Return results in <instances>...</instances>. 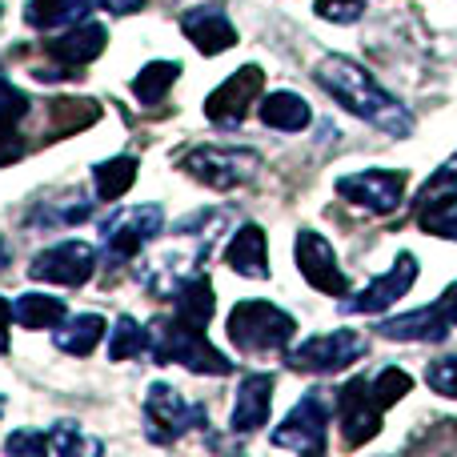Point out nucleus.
<instances>
[{
	"instance_id": "nucleus-1",
	"label": "nucleus",
	"mask_w": 457,
	"mask_h": 457,
	"mask_svg": "<svg viewBox=\"0 0 457 457\" xmlns=\"http://www.w3.org/2000/svg\"><path fill=\"white\" fill-rule=\"evenodd\" d=\"M313 77L341 109H349L361 120H370V125L381 129V133L405 137L413 129V117L405 112V104H397L394 96H389L361 64L349 61V56H325V61L313 69Z\"/></svg>"
},
{
	"instance_id": "nucleus-2",
	"label": "nucleus",
	"mask_w": 457,
	"mask_h": 457,
	"mask_svg": "<svg viewBox=\"0 0 457 457\" xmlns=\"http://www.w3.org/2000/svg\"><path fill=\"white\" fill-rule=\"evenodd\" d=\"M149 353L157 365H185L193 373H209V378H225L233 373V361L205 341V329L185 317H165L149 329Z\"/></svg>"
},
{
	"instance_id": "nucleus-3",
	"label": "nucleus",
	"mask_w": 457,
	"mask_h": 457,
	"mask_svg": "<svg viewBox=\"0 0 457 457\" xmlns=\"http://www.w3.org/2000/svg\"><path fill=\"white\" fill-rule=\"evenodd\" d=\"M293 333L297 321L269 301H241L228 313V341L241 353H277L293 341Z\"/></svg>"
},
{
	"instance_id": "nucleus-4",
	"label": "nucleus",
	"mask_w": 457,
	"mask_h": 457,
	"mask_svg": "<svg viewBox=\"0 0 457 457\" xmlns=\"http://www.w3.org/2000/svg\"><path fill=\"white\" fill-rule=\"evenodd\" d=\"M325 429H329V402L325 389H309L285 421L273 429V445L293 453H325Z\"/></svg>"
},
{
	"instance_id": "nucleus-5",
	"label": "nucleus",
	"mask_w": 457,
	"mask_h": 457,
	"mask_svg": "<svg viewBox=\"0 0 457 457\" xmlns=\"http://www.w3.org/2000/svg\"><path fill=\"white\" fill-rule=\"evenodd\" d=\"M365 357V337L353 329H333L321 333V337L301 341L297 349L289 353V365L301 373H337L345 365L361 361Z\"/></svg>"
},
{
	"instance_id": "nucleus-6",
	"label": "nucleus",
	"mask_w": 457,
	"mask_h": 457,
	"mask_svg": "<svg viewBox=\"0 0 457 457\" xmlns=\"http://www.w3.org/2000/svg\"><path fill=\"white\" fill-rule=\"evenodd\" d=\"M261 157L253 149H193L181 157V169L197 181L213 185V189H237L241 181H249L257 173Z\"/></svg>"
},
{
	"instance_id": "nucleus-7",
	"label": "nucleus",
	"mask_w": 457,
	"mask_h": 457,
	"mask_svg": "<svg viewBox=\"0 0 457 457\" xmlns=\"http://www.w3.org/2000/svg\"><path fill=\"white\" fill-rule=\"evenodd\" d=\"M161 221H165L161 205H137L112 217V221H104V257H109V265H125L129 257H137L161 233Z\"/></svg>"
},
{
	"instance_id": "nucleus-8",
	"label": "nucleus",
	"mask_w": 457,
	"mask_h": 457,
	"mask_svg": "<svg viewBox=\"0 0 457 457\" xmlns=\"http://www.w3.org/2000/svg\"><path fill=\"white\" fill-rule=\"evenodd\" d=\"M337 193L357 209H370V213L386 217L402 205L405 197V173L394 169H361V173L337 177Z\"/></svg>"
},
{
	"instance_id": "nucleus-9",
	"label": "nucleus",
	"mask_w": 457,
	"mask_h": 457,
	"mask_svg": "<svg viewBox=\"0 0 457 457\" xmlns=\"http://www.w3.org/2000/svg\"><path fill=\"white\" fill-rule=\"evenodd\" d=\"M381 405L370 389V378H353L349 386L337 389V418H341V434L345 445H365L370 437L381 434Z\"/></svg>"
},
{
	"instance_id": "nucleus-10",
	"label": "nucleus",
	"mask_w": 457,
	"mask_h": 457,
	"mask_svg": "<svg viewBox=\"0 0 457 457\" xmlns=\"http://www.w3.org/2000/svg\"><path fill=\"white\" fill-rule=\"evenodd\" d=\"M96 269V249L88 241H61L53 249L37 253L29 265L32 281H53V285H85Z\"/></svg>"
},
{
	"instance_id": "nucleus-11",
	"label": "nucleus",
	"mask_w": 457,
	"mask_h": 457,
	"mask_svg": "<svg viewBox=\"0 0 457 457\" xmlns=\"http://www.w3.org/2000/svg\"><path fill=\"white\" fill-rule=\"evenodd\" d=\"M413 281H418V257L402 253L386 277H378V281H370L361 293L341 301V309H345V313H386L389 305H397V301L413 289Z\"/></svg>"
},
{
	"instance_id": "nucleus-12",
	"label": "nucleus",
	"mask_w": 457,
	"mask_h": 457,
	"mask_svg": "<svg viewBox=\"0 0 457 457\" xmlns=\"http://www.w3.org/2000/svg\"><path fill=\"white\" fill-rule=\"evenodd\" d=\"M297 265H301V277H305L313 289L329 293V297H345L349 293V281L337 265V253H333V245L325 241L321 233H313V228H301L297 233Z\"/></svg>"
},
{
	"instance_id": "nucleus-13",
	"label": "nucleus",
	"mask_w": 457,
	"mask_h": 457,
	"mask_svg": "<svg viewBox=\"0 0 457 457\" xmlns=\"http://www.w3.org/2000/svg\"><path fill=\"white\" fill-rule=\"evenodd\" d=\"M261 85H265V72H261L257 64L237 69L233 77H228L221 88H213V96H209V104H205L209 120H213V125H225V129L241 125V120L249 117L253 101H257Z\"/></svg>"
},
{
	"instance_id": "nucleus-14",
	"label": "nucleus",
	"mask_w": 457,
	"mask_h": 457,
	"mask_svg": "<svg viewBox=\"0 0 457 457\" xmlns=\"http://www.w3.org/2000/svg\"><path fill=\"white\" fill-rule=\"evenodd\" d=\"M145 413H149V426H153V437H157V442H169V437H181L185 429L205 426V410H201V405H189L169 386H149Z\"/></svg>"
},
{
	"instance_id": "nucleus-15",
	"label": "nucleus",
	"mask_w": 457,
	"mask_h": 457,
	"mask_svg": "<svg viewBox=\"0 0 457 457\" xmlns=\"http://www.w3.org/2000/svg\"><path fill=\"white\" fill-rule=\"evenodd\" d=\"M104 40H109V32H104V24H96V21H77L72 29H64L61 37H53L48 40V56H53L61 69H80V64H88V61H96V56L104 53ZM77 77V72H72Z\"/></svg>"
},
{
	"instance_id": "nucleus-16",
	"label": "nucleus",
	"mask_w": 457,
	"mask_h": 457,
	"mask_svg": "<svg viewBox=\"0 0 457 457\" xmlns=\"http://www.w3.org/2000/svg\"><path fill=\"white\" fill-rule=\"evenodd\" d=\"M181 29H185V37H189L205 56L228 53V48L237 45V29L228 24V16L221 12V8H209V4L189 8V12L181 16Z\"/></svg>"
},
{
	"instance_id": "nucleus-17",
	"label": "nucleus",
	"mask_w": 457,
	"mask_h": 457,
	"mask_svg": "<svg viewBox=\"0 0 457 457\" xmlns=\"http://www.w3.org/2000/svg\"><path fill=\"white\" fill-rule=\"evenodd\" d=\"M269 405H273V378L269 373H253V378L241 381L237 389V405L233 418H228V429L233 434H253L269 421Z\"/></svg>"
},
{
	"instance_id": "nucleus-18",
	"label": "nucleus",
	"mask_w": 457,
	"mask_h": 457,
	"mask_svg": "<svg viewBox=\"0 0 457 457\" xmlns=\"http://www.w3.org/2000/svg\"><path fill=\"white\" fill-rule=\"evenodd\" d=\"M450 317L442 313V305H426V309H413V313H402V317H389V321L378 325L381 337L389 341H445L450 333Z\"/></svg>"
},
{
	"instance_id": "nucleus-19",
	"label": "nucleus",
	"mask_w": 457,
	"mask_h": 457,
	"mask_svg": "<svg viewBox=\"0 0 457 457\" xmlns=\"http://www.w3.org/2000/svg\"><path fill=\"white\" fill-rule=\"evenodd\" d=\"M225 261L233 273L253 277V281H265L269 277V241H265V228L261 225H245L237 228V237L228 241Z\"/></svg>"
},
{
	"instance_id": "nucleus-20",
	"label": "nucleus",
	"mask_w": 457,
	"mask_h": 457,
	"mask_svg": "<svg viewBox=\"0 0 457 457\" xmlns=\"http://www.w3.org/2000/svg\"><path fill=\"white\" fill-rule=\"evenodd\" d=\"M261 120H265L269 129H281V133H301V129L313 120V112H309V104L301 101L297 93H289V88H277V93H269L265 101L257 104Z\"/></svg>"
},
{
	"instance_id": "nucleus-21",
	"label": "nucleus",
	"mask_w": 457,
	"mask_h": 457,
	"mask_svg": "<svg viewBox=\"0 0 457 457\" xmlns=\"http://www.w3.org/2000/svg\"><path fill=\"white\" fill-rule=\"evenodd\" d=\"M173 301H177V317H185V321L201 325V329H205V325L213 321L217 297H213V281H209L205 273H193L189 281L177 285Z\"/></svg>"
},
{
	"instance_id": "nucleus-22",
	"label": "nucleus",
	"mask_w": 457,
	"mask_h": 457,
	"mask_svg": "<svg viewBox=\"0 0 457 457\" xmlns=\"http://www.w3.org/2000/svg\"><path fill=\"white\" fill-rule=\"evenodd\" d=\"M101 337H104V317L101 313H77V317H69V321L56 329L53 341H56V349H64V353L88 357Z\"/></svg>"
},
{
	"instance_id": "nucleus-23",
	"label": "nucleus",
	"mask_w": 457,
	"mask_h": 457,
	"mask_svg": "<svg viewBox=\"0 0 457 457\" xmlns=\"http://www.w3.org/2000/svg\"><path fill=\"white\" fill-rule=\"evenodd\" d=\"M12 317L21 321V329H53L64 321V301L48 293H24L12 301Z\"/></svg>"
},
{
	"instance_id": "nucleus-24",
	"label": "nucleus",
	"mask_w": 457,
	"mask_h": 457,
	"mask_svg": "<svg viewBox=\"0 0 457 457\" xmlns=\"http://www.w3.org/2000/svg\"><path fill=\"white\" fill-rule=\"evenodd\" d=\"M101 117V109H96V101H80V96H64V101H56L53 109H48V137H69V133H80L85 125H93V120Z\"/></svg>"
},
{
	"instance_id": "nucleus-25",
	"label": "nucleus",
	"mask_w": 457,
	"mask_h": 457,
	"mask_svg": "<svg viewBox=\"0 0 457 457\" xmlns=\"http://www.w3.org/2000/svg\"><path fill=\"white\" fill-rule=\"evenodd\" d=\"M137 181V157H109L93 169V185L101 201H120Z\"/></svg>"
},
{
	"instance_id": "nucleus-26",
	"label": "nucleus",
	"mask_w": 457,
	"mask_h": 457,
	"mask_svg": "<svg viewBox=\"0 0 457 457\" xmlns=\"http://www.w3.org/2000/svg\"><path fill=\"white\" fill-rule=\"evenodd\" d=\"M93 0H29V24L32 29H64V24L85 21Z\"/></svg>"
},
{
	"instance_id": "nucleus-27",
	"label": "nucleus",
	"mask_w": 457,
	"mask_h": 457,
	"mask_svg": "<svg viewBox=\"0 0 457 457\" xmlns=\"http://www.w3.org/2000/svg\"><path fill=\"white\" fill-rule=\"evenodd\" d=\"M177 77H181V64H177V61H153V64H145V69L137 72V80H133L137 101H141V104L165 101L169 88L177 85Z\"/></svg>"
},
{
	"instance_id": "nucleus-28",
	"label": "nucleus",
	"mask_w": 457,
	"mask_h": 457,
	"mask_svg": "<svg viewBox=\"0 0 457 457\" xmlns=\"http://www.w3.org/2000/svg\"><path fill=\"white\" fill-rule=\"evenodd\" d=\"M137 353H149V329H141L133 317H117L109 337V357L112 361H129Z\"/></svg>"
},
{
	"instance_id": "nucleus-29",
	"label": "nucleus",
	"mask_w": 457,
	"mask_h": 457,
	"mask_svg": "<svg viewBox=\"0 0 457 457\" xmlns=\"http://www.w3.org/2000/svg\"><path fill=\"white\" fill-rule=\"evenodd\" d=\"M445 201H457V153L450 161H445L442 169H437L434 177H429L426 185H421L418 201H413V209H429V205H445Z\"/></svg>"
},
{
	"instance_id": "nucleus-30",
	"label": "nucleus",
	"mask_w": 457,
	"mask_h": 457,
	"mask_svg": "<svg viewBox=\"0 0 457 457\" xmlns=\"http://www.w3.org/2000/svg\"><path fill=\"white\" fill-rule=\"evenodd\" d=\"M370 389H373V397H378L381 410H389V405H397L413 389V378L405 370H397V365H386L378 378H370Z\"/></svg>"
},
{
	"instance_id": "nucleus-31",
	"label": "nucleus",
	"mask_w": 457,
	"mask_h": 457,
	"mask_svg": "<svg viewBox=\"0 0 457 457\" xmlns=\"http://www.w3.org/2000/svg\"><path fill=\"white\" fill-rule=\"evenodd\" d=\"M418 225L426 228L429 237H445V241H457V201L418 209Z\"/></svg>"
},
{
	"instance_id": "nucleus-32",
	"label": "nucleus",
	"mask_w": 457,
	"mask_h": 457,
	"mask_svg": "<svg viewBox=\"0 0 457 457\" xmlns=\"http://www.w3.org/2000/svg\"><path fill=\"white\" fill-rule=\"evenodd\" d=\"M426 381H429V389H434V394L457 397V353H453V357H437V361H429Z\"/></svg>"
},
{
	"instance_id": "nucleus-33",
	"label": "nucleus",
	"mask_w": 457,
	"mask_h": 457,
	"mask_svg": "<svg viewBox=\"0 0 457 457\" xmlns=\"http://www.w3.org/2000/svg\"><path fill=\"white\" fill-rule=\"evenodd\" d=\"M24 117H29V96L8 77H0V120H4V125H21Z\"/></svg>"
},
{
	"instance_id": "nucleus-34",
	"label": "nucleus",
	"mask_w": 457,
	"mask_h": 457,
	"mask_svg": "<svg viewBox=\"0 0 457 457\" xmlns=\"http://www.w3.org/2000/svg\"><path fill=\"white\" fill-rule=\"evenodd\" d=\"M361 4L365 0H317V16L333 24H353L361 21Z\"/></svg>"
},
{
	"instance_id": "nucleus-35",
	"label": "nucleus",
	"mask_w": 457,
	"mask_h": 457,
	"mask_svg": "<svg viewBox=\"0 0 457 457\" xmlns=\"http://www.w3.org/2000/svg\"><path fill=\"white\" fill-rule=\"evenodd\" d=\"M21 157H24V141H21V133H16V125H4V120H0V169L21 161Z\"/></svg>"
},
{
	"instance_id": "nucleus-36",
	"label": "nucleus",
	"mask_w": 457,
	"mask_h": 457,
	"mask_svg": "<svg viewBox=\"0 0 457 457\" xmlns=\"http://www.w3.org/2000/svg\"><path fill=\"white\" fill-rule=\"evenodd\" d=\"M101 8H109L112 16H129L137 8H145V0H101Z\"/></svg>"
},
{
	"instance_id": "nucleus-37",
	"label": "nucleus",
	"mask_w": 457,
	"mask_h": 457,
	"mask_svg": "<svg viewBox=\"0 0 457 457\" xmlns=\"http://www.w3.org/2000/svg\"><path fill=\"white\" fill-rule=\"evenodd\" d=\"M437 305H442V313L450 317V325H457V281L442 293V297H437Z\"/></svg>"
},
{
	"instance_id": "nucleus-38",
	"label": "nucleus",
	"mask_w": 457,
	"mask_h": 457,
	"mask_svg": "<svg viewBox=\"0 0 457 457\" xmlns=\"http://www.w3.org/2000/svg\"><path fill=\"white\" fill-rule=\"evenodd\" d=\"M8 321H12V305L0 297V353L8 349Z\"/></svg>"
},
{
	"instance_id": "nucleus-39",
	"label": "nucleus",
	"mask_w": 457,
	"mask_h": 457,
	"mask_svg": "<svg viewBox=\"0 0 457 457\" xmlns=\"http://www.w3.org/2000/svg\"><path fill=\"white\" fill-rule=\"evenodd\" d=\"M8 265V249H4V241H0V269Z\"/></svg>"
}]
</instances>
